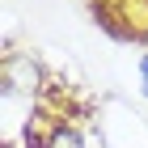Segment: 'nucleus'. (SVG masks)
I'll list each match as a JSON object with an SVG mask.
<instances>
[{
    "label": "nucleus",
    "mask_w": 148,
    "mask_h": 148,
    "mask_svg": "<svg viewBox=\"0 0 148 148\" xmlns=\"http://www.w3.org/2000/svg\"><path fill=\"white\" fill-rule=\"evenodd\" d=\"M51 148H80V144H76V136H68V131H59V136L51 140Z\"/></svg>",
    "instance_id": "1"
},
{
    "label": "nucleus",
    "mask_w": 148,
    "mask_h": 148,
    "mask_svg": "<svg viewBox=\"0 0 148 148\" xmlns=\"http://www.w3.org/2000/svg\"><path fill=\"white\" fill-rule=\"evenodd\" d=\"M144 89H148V59H144Z\"/></svg>",
    "instance_id": "2"
}]
</instances>
